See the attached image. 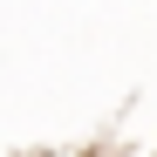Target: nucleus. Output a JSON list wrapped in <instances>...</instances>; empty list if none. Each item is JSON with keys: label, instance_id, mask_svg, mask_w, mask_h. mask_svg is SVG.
<instances>
[]
</instances>
